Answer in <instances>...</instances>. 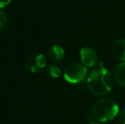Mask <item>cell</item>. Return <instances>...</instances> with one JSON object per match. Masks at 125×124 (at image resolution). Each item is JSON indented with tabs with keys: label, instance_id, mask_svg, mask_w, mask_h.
I'll return each mask as SVG.
<instances>
[{
	"label": "cell",
	"instance_id": "obj_1",
	"mask_svg": "<svg viewBox=\"0 0 125 124\" xmlns=\"http://www.w3.org/2000/svg\"><path fill=\"white\" fill-rule=\"evenodd\" d=\"M112 75L102 66L94 69L89 74L87 85L89 91L96 96H105L112 91L114 88Z\"/></svg>",
	"mask_w": 125,
	"mask_h": 124
},
{
	"label": "cell",
	"instance_id": "obj_2",
	"mask_svg": "<svg viewBox=\"0 0 125 124\" xmlns=\"http://www.w3.org/2000/svg\"><path fill=\"white\" fill-rule=\"evenodd\" d=\"M119 107L114 100L111 99H101L93 105L92 116L100 123H106L117 117Z\"/></svg>",
	"mask_w": 125,
	"mask_h": 124
},
{
	"label": "cell",
	"instance_id": "obj_3",
	"mask_svg": "<svg viewBox=\"0 0 125 124\" xmlns=\"http://www.w3.org/2000/svg\"><path fill=\"white\" fill-rule=\"evenodd\" d=\"M87 76V69L82 64L73 63L67 66L64 71V77L70 83H80Z\"/></svg>",
	"mask_w": 125,
	"mask_h": 124
},
{
	"label": "cell",
	"instance_id": "obj_4",
	"mask_svg": "<svg viewBox=\"0 0 125 124\" xmlns=\"http://www.w3.org/2000/svg\"><path fill=\"white\" fill-rule=\"evenodd\" d=\"M46 66V58L42 54H33L26 60V66L33 73L39 72Z\"/></svg>",
	"mask_w": 125,
	"mask_h": 124
},
{
	"label": "cell",
	"instance_id": "obj_5",
	"mask_svg": "<svg viewBox=\"0 0 125 124\" xmlns=\"http://www.w3.org/2000/svg\"><path fill=\"white\" fill-rule=\"evenodd\" d=\"M80 58L83 65L86 67H93L97 64V54L92 48L89 47L83 48L80 50Z\"/></svg>",
	"mask_w": 125,
	"mask_h": 124
},
{
	"label": "cell",
	"instance_id": "obj_6",
	"mask_svg": "<svg viewBox=\"0 0 125 124\" xmlns=\"http://www.w3.org/2000/svg\"><path fill=\"white\" fill-rule=\"evenodd\" d=\"M111 54L117 60L125 62V39H116L111 44Z\"/></svg>",
	"mask_w": 125,
	"mask_h": 124
},
{
	"label": "cell",
	"instance_id": "obj_7",
	"mask_svg": "<svg viewBox=\"0 0 125 124\" xmlns=\"http://www.w3.org/2000/svg\"><path fill=\"white\" fill-rule=\"evenodd\" d=\"M112 77L116 83L125 87V62L117 65L112 71Z\"/></svg>",
	"mask_w": 125,
	"mask_h": 124
},
{
	"label": "cell",
	"instance_id": "obj_8",
	"mask_svg": "<svg viewBox=\"0 0 125 124\" xmlns=\"http://www.w3.org/2000/svg\"><path fill=\"white\" fill-rule=\"evenodd\" d=\"M48 56L53 61H61L65 56V50L61 46L54 45L49 49Z\"/></svg>",
	"mask_w": 125,
	"mask_h": 124
},
{
	"label": "cell",
	"instance_id": "obj_9",
	"mask_svg": "<svg viewBox=\"0 0 125 124\" xmlns=\"http://www.w3.org/2000/svg\"><path fill=\"white\" fill-rule=\"evenodd\" d=\"M48 71H49V74L51 77H54V78H57L61 76V71L60 69V67L56 65H50L48 68Z\"/></svg>",
	"mask_w": 125,
	"mask_h": 124
},
{
	"label": "cell",
	"instance_id": "obj_10",
	"mask_svg": "<svg viewBox=\"0 0 125 124\" xmlns=\"http://www.w3.org/2000/svg\"><path fill=\"white\" fill-rule=\"evenodd\" d=\"M7 26V16L2 10H0V30Z\"/></svg>",
	"mask_w": 125,
	"mask_h": 124
},
{
	"label": "cell",
	"instance_id": "obj_11",
	"mask_svg": "<svg viewBox=\"0 0 125 124\" xmlns=\"http://www.w3.org/2000/svg\"><path fill=\"white\" fill-rule=\"evenodd\" d=\"M117 119L118 124H125V110L119 111L117 116Z\"/></svg>",
	"mask_w": 125,
	"mask_h": 124
},
{
	"label": "cell",
	"instance_id": "obj_12",
	"mask_svg": "<svg viewBox=\"0 0 125 124\" xmlns=\"http://www.w3.org/2000/svg\"><path fill=\"white\" fill-rule=\"evenodd\" d=\"M12 0H0V9L4 8L11 3Z\"/></svg>",
	"mask_w": 125,
	"mask_h": 124
},
{
	"label": "cell",
	"instance_id": "obj_13",
	"mask_svg": "<svg viewBox=\"0 0 125 124\" xmlns=\"http://www.w3.org/2000/svg\"><path fill=\"white\" fill-rule=\"evenodd\" d=\"M90 124H100V123H91Z\"/></svg>",
	"mask_w": 125,
	"mask_h": 124
}]
</instances>
